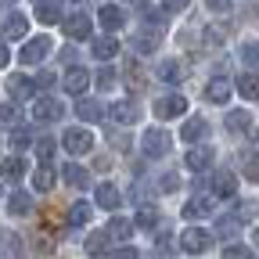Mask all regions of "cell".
Wrapping results in <instances>:
<instances>
[{
    "label": "cell",
    "instance_id": "cell-24",
    "mask_svg": "<svg viewBox=\"0 0 259 259\" xmlns=\"http://www.w3.org/2000/svg\"><path fill=\"white\" fill-rule=\"evenodd\" d=\"M76 115L87 119V122H97V119H105V108L97 105V101H90V97H83V101L76 105Z\"/></svg>",
    "mask_w": 259,
    "mask_h": 259
},
{
    "label": "cell",
    "instance_id": "cell-13",
    "mask_svg": "<svg viewBox=\"0 0 259 259\" xmlns=\"http://www.w3.org/2000/svg\"><path fill=\"white\" fill-rule=\"evenodd\" d=\"M108 119H112V122H119V126L137 122V108H134V101H115V105L108 108Z\"/></svg>",
    "mask_w": 259,
    "mask_h": 259
},
{
    "label": "cell",
    "instance_id": "cell-8",
    "mask_svg": "<svg viewBox=\"0 0 259 259\" xmlns=\"http://www.w3.org/2000/svg\"><path fill=\"white\" fill-rule=\"evenodd\" d=\"M87 87H90V72L79 69V65H72V69L65 72V90H69L72 97H79V94H87Z\"/></svg>",
    "mask_w": 259,
    "mask_h": 259
},
{
    "label": "cell",
    "instance_id": "cell-5",
    "mask_svg": "<svg viewBox=\"0 0 259 259\" xmlns=\"http://www.w3.org/2000/svg\"><path fill=\"white\" fill-rule=\"evenodd\" d=\"M209 245H212V234L202 231V227H187V231L180 234V248L184 252H205Z\"/></svg>",
    "mask_w": 259,
    "mask_h": 259
},
{
    "label": "cell",
    "instance_id": "cell-7",
    "mask_svg": "<svg viewBox=\"0 0 259 259\" xmlns=\"http://www.w3.org/2000/svg\"><path fill=\"white\" fill-rule=\"evenodd\" d=\"M61 115H65V108L54 101V97H40V101L32 105V119L36 122H58Z\"/></svg>",
    "mask_w": 259,
    "mask_h": 259
},
{
    "label": "cell",
    "instance_id": "cell-42",
    "mask_svg": "<svg viewBox=\"0 0 259 259\" xmlns=\"http://www.w3.org/2000/svg\"><path fill=\"white\" fill-rule=\"evenodd\" d=\"M11 144L22 151V148H29V134H25V130H15V134H11Z\"/></svg>",
    "mask_w": 259,
    "mask_h": 259
},
{
    "label": "cell",
    "instance_id": "cell-34",
    "mask_svg": "<svg viewBox=\"0 0 259 259\" xmlns=\"http://www.w3.org/2000/svg\"><path fill=\"white\" fill-rule=\"evenodd\" d=\"M241 61L248 65V72H255L259 69V44H245L241 47Z\"/></svg>",
    "mask_w": 259,
    "mask_h": 259
},
{
    "label": "cell",
    "instance_id": "cell-23",
    "mask_svg": "<svg viewBox=\"0 0 259 259\" xmlns=\"http://www.w3.org/2000/svg\"><path fill=\"white\" fill-rule=\"evenodd\" d=\"M238 94L245 97V101H259V76L255 72H245L238 79Z\"/></svg>",
    "mask_w": 259,
    "mask_h": 259
},
{
    "label": "cell",
    "instance_id": "cell-45",
    "mask_svg": "<svg viewBox=\"0 0 259 259\" xmlns=\"http://www.w3.org/2000/svg\"><path fill=\"white\" fill-rule=\"evenodd\" d=\"M112 259H141V255H137V248H119V252H112Z\"/></svg>",
    "mask_w": 259,
    "mask_h": 259
},
{
    "label": "cell",
    "instance_id": "cell-25",
    "mask_svg": "<svg viewBox=\"0 0 259 259\" xmlns=\"http://www.w3.org/2000/svg\"><path fill=\"white\" fill-rule=\"evenodd\" d=\"M61 177H65V184H72V187H79V191H83V187H90V173H87L83 166H76V162H72V166H65V173H61Z\"/></svg>",
    "mask_w": 259,
    "mask_h": 259
},
{
    "label": "cell",
    "instance_id": "cell-27",
    "mask_svg": "<svg viewBox=\"0 0 259 259\" xmlns=\"http://www.w3.org/2000/svg\"><path fill=\"white\" fill-rule=\"evenodd\" d=\"M29 209H32L29 194H22V191H11V194H8V212H11V216H25Z\"/></svg>",
    "mask_w": 259,
    "mask_h": 259
},
{
    "label": "cell",
    "instance_id": "cell-46",
    "mask_svg": "<svg viewBox=\"0 0 259 259\" xmlns=\"http://www.w3.org/2000/svg\"><path fill=\"white\" fill-rule=\"evenodd\" d=\"M162 8H166V11H184L187 0H162Z\"/></svg>",
    "mask_w": 259,
    "mask_h": 259
},
{
    "label": "cell",
    "instance_id": "cell-22",
    "mask_svg": "<svg viewBox=\"0 0 259 259\" xmlns=\"http://www.w3.org/2000/svg\"><path fill=\"white\" fill-rule=\"evenodd\" d=\"M108 241H112V234H108V231H97V234H90V238H87V255L101 259V255L108 252Z\"/></svg>",
    "mask_w": 259,
    "mask_h": 259
},
{
    "label": "cell",
    "instance_id": "cell-38",
    "mask_svg": "<svg viewBox=\"0 0 259 259\" xmlns=\"http://www.w3.org/2000/svg\"><path fill=\"white\" fill-rule=\"evenodd\" d=\"M245 177L259 184V155H248V158H245Z\"/></svg>",
    "mask_w": 259,
    "mask_h": 259
},
{
    "label": "cell",
    "instance_id": "cell-6",
    "mask_svg": "<svg viewBox=\"0 0 259 259\" xmlns=\"http://www.w3.org/2000/svg\"><path fill=\"white\" fill-rule=\"evenodd\" d=\"M184 166H187L191 173L209 169V166H212V148H205V144H191V148H187V158H184Z\"/></svg>",
    "mask_w": 259,
    "mask_h": 259
},
{
    "label": "cell",
    "instance_id": "cell-17",
    "mask_svg": "<svg viewBox=\"0 0 259 259\" xmlns=\"http://www.w3.org/2000/svg\"><path fill=\"white\" fill-rule=\"evenodd\" d=\"M212 191L220 194V198H234V194H238L234 173H216V177H212Z\"/></svg>",
    "mask_w": 259,
    "mask_h": 259
},
{
    "label": "cell",
    "instance_id": "cell-19",
    "mask_svg": "<svg viewBox=\"0 0 259 259\" xmlns=\"http://www.w3.org/2000/svg\"><path fill=\"white\" fill-rule=\"evenodd\" d=\"M90 51H94V58L108 61V58H115V54H119V44H115V36H97V40L90 44Z\"/></svg>",
    "mask_w": 259,
    "mask_h": 259
},
{
    "label": "cell",
    "instance_id": "cell-28",
    "mask_svg": "<svg viewBox=\"0 0 259 259\" xmlns=\"http://www.w3.org/2000/svg\"><path fill=\"white\" fill-rule=\"evenodd\" d=\"M108 234H112V238H119V241H126L130 234H134V220H122V216H115V220L108 223Z\"/></svg>",
    "mask_w": 259,
    "mask_h": 259
},
{
    "label": "cell",
    "instance_id": "cell-12",
    "mask_svg": "<svg viewBox=\"0 0 259 259\" xmlns=\"http://www.w3.org/2000/svg\"><path fill=\"white\" fill-rule=\"evenodd\" d=\"M97 22L105 25V32H119L122 22H126V15H122L115 4H101V15H97Z\"/></svg>",
    "mask_w": 259,
    "mask_h": 259
},
{
    "label": "cell",
    "instance_id": "cell-9",
    "mask_svg": "<svg viewBox=\"0 0 259 259\" xmlns=\"http://www.w3.org/2000/svg\"><path fill=\"white\" fill-rule=\"evenodd\" d=\"M61 25H65V36H69V40H87L90 36V18L83 11H76L72 18H65Z\"/></svg>",
    "mask_w": 259,
    "mask_h": 259
},
{
    "label": "cell",
    "instance_id": "cell-16",
    "mask_svg": "<svg viewBox=\"0 0 259 259\" xmlns=\"http://www.w3.org/2000/svg\"><path fill=\"white\" fill-rule=\"evenodd\" d=\"M158 40H162V32H155V29L137 32V36H134V51H137V54H155V51H158Z\"/></svg>",
    "mask_w": 259,
    "mask_h": 259
},
{
    "label": "cell",
    "instance_id": "cell-40",
    "mask_svg": "<svg viewBox=\"0 0 259 259\" xmlns=\"http://www.w3.org/2000/svg\"><path fill=\"white\" fill-rule=\"evenodd\" d=\"M97 87H101V90L115 87V72H112V69H101V72H97Z\"/></svg>",
    "mask_w": 259,
    "mask_h": 259
},
{
    "label": "cell",
    "instance_id": "cell-20",
    "mask_svg": "<svg viewBox=\"0 0 259 259\" xmlns=\"http://www.w3.org/2000/svg\"><path fill=\"white\" fill-rule=\"evenodd\" d=\"M32 87H36V83H29L25 76H11L8 79V97H11V101H25V97L32 94Z\"/></svg>",
    "mask_w": 259,
    "mask_h": 259
},
{
    "label": "cell",
    "instance_id": "cell-26",
    "mask_svg": "<svg viewBox=\"0 0 259 259\" xmlns=\"http://www.w3.org/2000/svg\"><path fill=\"white\" fill-rule=\"evenodd\" d=\"M36 18L44 25H54V22H61V8L54 4V0H40V4H36Z\"/></svg>",
    "mask_w": 259,
    "mask_h": 259
},
{
    "label": "cell",
    "instance_id": "cell-15",
    "mask_svg": "<svg viewBox=\"0 0 259 259\" xmlns=\"http://www.w3.org/2000/svg\"><path fill=\"white\" fill-rule=\"evenodd\" d=\"M205 97H209L212 105H227V97H231V83H227L223 76L209 79V87H205Z\"/></svg>",
    "mask_w": 259,
    "mask_h": 259
},
{
    "label": "cell",
    "instance_id": "cell-31",
    "mask_svg": "<svg viewBox=\"0 0 259 259\" xmlns=\"http://www.w3.org/2000/svg\"><path fill=\"white\" fill-rule=\"evenodd\" d=\"M238 227H241V216H223V220L216 223V234H220V238H234Z\"/></svg>",
    "mask_w": 259,
    "mask_h": 259
},
{
    "label": "cell",
    "instance_id": "cell-30",
    "mask_svg": "<svg viewBox=\"0 0 259 259\" xmlns=\"http://www.w3.org/2000/svg\"><path fill=\"white\" fill-rule=\"evenodd\" d=\"M158 76L166 79V83H180L184 65H180V61H162V65H158Z\"/></svg>",
    "mask_w": 259,
    "mask_h": 259
},
{
    "label": "cell",
    "instance_id": "cell-47",
    "mask_svg": "<svg viewBox=\"0 0 259 259\" xmlns=\"http://www.w3.org/2000/svg\"><path fill=\"white\" fill-rule=\"evenodd\" d=\"M238 216L245 220V216H255V202H241V209H238Z\"/></svg>",
    "mask_w": 259,
    "mask_h": 259
},
{
    "label": "cell",
    "instance_id": "cell-41",
    "mask_svg": "<svg viewBox=\"0 0 259 259\" xmlns=\"http://www.w3.org/2000/svg\"><path fill=\"white\" fill-rule=\"evenodd\" d=\"M158 187H162V191H177V187H180V177H177V173H166Z\"/></svg>",
    "mask_w": 259,
    "mask_h": 259
},
{
    "label": "cell",
    "instance_id": "cell-4",
    "mask_svg": "<svg viewBox=\"0 0 259 259\" xmlns=\"http://www.w3.org/2000/svg\"><path fill=\"white\" fill-rule=\"evenodd\" d=\"M184 112H187V101H184L180 94H166V97H158V101H155V115H158L162 122H166V119H177V115H184Z\"/></svg>",
    "mask_w": 259,
    "mask_h": 259
},
{
    "label": "cell",
    "instance_id": "cell-1",
    "mask_svg": "<svg viewBox=\"0 0 259 259\" xmlns=\"http://www.w3.org/2000/svg\"><path fill=\"white\" fill-rule=\"evenodd\" d=\"M169 144H173V137H169L162 126L144 130V137H141V148H144V155H148V158H162V155L169 151Z\"/></svg>",
    "mask_w": 259,
    "mask_h": 259
},
{
    "label": "cell",
    "instance_id": "cell-10",
    "mask_svg": "<svg viewBox=\"0 0 259 259\" xmlns=\"http://www.w3.org/2000/svg\"><path fill=\"white\" fill-rule=\"evenodd\" d=\"M205 216H212V198L209 194H198V198H191L184 205V220H205Z\"/></svg>",
    "mask_w": 259,
    "mask_h": 259
},
{
    "label": "cell",
    "instance_id": "cell-33",
    "mask_svg": "<svg viewBox=\"0 0 259 259\" xmlns=\"http://www.w3.org/2000/svg\"><path fill=\"white\" fill-rule=\"evenodd\" d=\"M69 223H72V227H83V223H90V205H87V202H76V205L69 209Z\"/></svg>",
    "mask_w": 259,
    "mask_h": 259
},
{
    "label": "cell",
    "instance_id": "cell-32",
    "mask_svg": "<svg viewBox=\"0 0 259 259\" xmlns=\"http://www.w3.org/2000/svg\"><path fill=\"white\" fill-rule=\"evenodd\" d=\"M32 187H36V191H51V187H54V173H51V166H40L36 173H32Z\"/></svg>",
    "mask_w": 259,
    "mask_h": 259
},
{
    "label": "cell",
    "instance_id": "cell-37",
    "mask_svg": "<svg viewBox=\"0 0 259 259\" xmlns=\"http://www.w3.org/2000/svg\"><path fill=\"white\" fill-rule=\"evenodd\" d=\"M36 155H40L44 162H51V155H54V141H51V137H40V141H36Z\"/></svg>",
    "mask_w": 259,
    "mask_h": 259
},
{
    "label": "cell",
    "instance_id": "cell-48",
    "mask_svg": "<svg viewBox=\"0 0 259 259\" xmlns=\"http://www.w3.org/2000/svg\"><path fill=\"white\" fill-rule=\"evenodd\" d=\"M130 4H134V8H144V4H148V0H130Z\"/></svg>",
    "mask_w": 259,
    "mask_h": 259
},
{
    "label": "cell",
    "instance_id": "cell-11",
    "mask_svg": "<svg viewBox=\"0 0 259 259\" xmlns=\"http://www.w3.org/2000/svg\"><path fill=\"white\" fill-rule=\"evenodd\" d=\"M25 32H29V18H25L22 11H11V15L4 18V36H8V40H22Z\"/></svg>",
    "mask_w": 259,
    "mask_h": 259
},
{
    "label": "cell",
    "instance_id": "cell-29",
    "mask_svg": "<svg viewBox=\"0 0 259 259\" xmlns=\"http://www.w3.org/2000/svg\"><path fill=\"white\" fill-rule=\"evenodd\" d=\"M4 177H8V180H22V177H25V158H22V155H11V158L4 162Z\"/></svg>",
    "mask_w": 259,
    "mask_h": 259
},
{
    "label": "cell",
    "instance_id": "cell-43",
    "mask_svg": "<svg viewBox=\"0 0 259 259\" xmlns=\"http://www.w3.org/2000/svg\"><path fill=\"white\" fill-rule=\"evenodd\" d=\"M205 4H209V11H231L234 0H205Z\"/></svg>",
    "mask_w": 259,
    "mask_h": 259
},
{
    "label": "cell",
    "instance_id": "cell-3",
    "mask_svg": "<svg viewBox=\"0 0 259 259\" xmlns=\"http://www.w3.org/2000/svg\"><path fill=\"white\" fill-rule=\"evenodd\" d=\"M51 51H54L51 36H36V40H29V44L18 51V61H22V65H36V61H44Z\"/></svg>",
    "mask_w": 259,
    "mask_h": 259
},
{
    "label": "cell",
    "instance_id": "cell-14",
    "mask_svg": "<svg viewBox=\"0 0 259 259\" xmlns=\"http://www.w3.org/2000/svg\"><path fill=\"white\" fill-rule=\"evenodd\" d=\"M205 134H209V122H205V119H198V115L187 119V122H184V130H180V137H184L187 144H198Z\"/></svg>",
    "mask_w": 259,
    "mask_h": 259
},
{
    "label": "cell",
    "instance_id": "cell-2",
    "mask_svg": "<svg viewBox=\"0 0 259 259\" xmlns=\"http://www.w3.org/2000/svg\"><path fill=\"white\" fill-rule=\"evenodd\" d=\"M61 144H65V151H72V155H87L94 148V134L83 130V126H72V130H65Z\"/></svg>",
    "mask_w": 259,
    "mask_h": 259
},
{
    "label": "cell",
    "instance_id": "cell-18",
    "mask_svg": "<svg viewBox=\"0 0 259 259\" xmlns=\"http://www.w3.org/2000/svg\"><path fill=\"white\" fill-rule=\"evenodd\" d=\"M119 187L115 184H101V187H97V205H101V209H108V212H115L119 209Z\"/></svg>",
    "mask_w": 259,
    "mask_h": 259
},
{
    "label": "cell",
    "instance_id": "cell-36",
    "mask_svg": "<svg viewBox=\"0 0 259 259\" xmlns=\"http://www.w3.org/2000/svg\"><path fill=\"white\" fill-rule=\"evenodd\" d=\"M223 259H252V252L245 245H227L223 248Z\"/></svg>",
    "mask_w": 259,
    "mask_h": 259
},
{
    "label": "cell",
    "instance_id": "cell-21",
    "mask_svg": "<svg viewBox=\"0 0 259 259\" xmlns=\"http://www.w3.org/2000/svg\"><path fill=\"white\" fill-rule=\"evenodd\" d=\"M227 130H231V134H248V130H252V115L241 112V108L227 112Z\"/></svg>",
    "mask_w": 259,
    "mask_h": 259
},
{
    "label": "cell",
    "instance_id": "cell-35",
    "mask_svg": "<svg viewBox=\"0 0 259 259\" xmlns=\"http://www.w3.org/2000/svg\"><path fill=\"white\" fill-rule=\"evenodd\" d=\"M144 87H148V79H144V72L137 69V65H134V61H130V90H137V94H141Z\"/></svg>",
    "mask_w": 259,
    "mask_h": 259
},
{
    "label": "cell",
    "instance_id": "cell-39",
    "mask_svg": "<svg viewBox=\"0 0 259 259\" xmlns=\"http://www.w3.org/2000/svg\"><path fill=\"white\" fill-rule=\"evenodd\" d=\"M155 223H158V212L155 209H141L137 212V227H155Z\"/></svg>",
    "mask_w": 259,
    "mask_h": 259
},
{
    "label": "cell",
    "instance_id": "cell-44",
    "mask_svg": "<svg viewBox=\"0 0 259 259\" xmlns=\"http://www.w3.org/2000/svg\"><path fill=\"white\" fill-rule=\"evenodd\" d=\"M36 87H40V90H51V87H54V76H51V72H40V76H36Z\"/></svg>",
    "mask_w": 259,
    "mask_h": 259
},
{
    "label": "cell",
    "instance_id": "cell-49",
    "mask_svg": "<svg viewBox=\"0 0 259 259\" xmlns=\"http://www.w3.org/2000/svg\"><path fill=\"white\" fill-rule=\"evenodd\" d=\"M252 241H255V245H259V227H255V231H252Z\"/></svg>",
    "mask_w": 259,
    "mask_h": 259
},
{
    "label": "cell",
    "instance_id": "cell-50",
    "mask_svg": "<svg viewBox=\"0 0 259 259\" xmlns=\"http://www.w3.org/2000/svg\"><path fill=\"white\" fill-rule=\"evenodd\" d=\"M36 4H40V0H36Z\"/></svg>",
    "mask_w": 259,
    "mask_h": 259
}]
</instances>
